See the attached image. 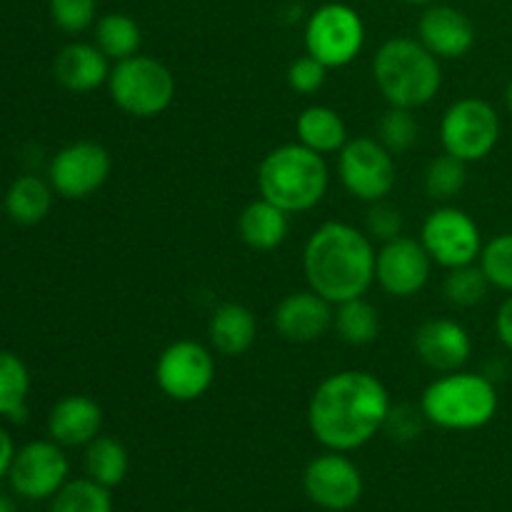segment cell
Listing matches in <instances>:
<instances>
[{
	"label": "cell",
	"mask_w": 512,
	"mask_h": 512,
	"mask_svg": "<svg viewBox=\"0 0 512 512\" xmlns=\"http://www.w3.org/2000/svg\"><path fill=\"white\" fill-rule=\"evenodd\" d=\"M175 75L153 55H133L113 63L108 95L115 108L138 120L158 118L175 100Z\"/></svg>",
	"instance_id": "6"
},
{
	"label": "cell",
	"mask_w": 512,
	"mask_h": 512,
	"mask_svg": "<svg viewBox=\"0 0 512 512\" xmlns=\"http://www.w3.org/2000/svg\"><path fill=\"white\" fill-rule=\"evenodd\" d=\"M335 305L315 290L290 293L275 305L273 325L288 343H315L333 328Z\"/></svg>",
	"instance_id": "17"
},
{
	"label": "cell",
	"mask_w": 512,
	"mask_h": 512,
	"mask_svg": "<svg viewBox=\"0 0 512 512\" xmlns=\"http://www.w3.org/2000/svg\"><path fill=\"white\" fill-rule=\"evenodd\" d=\"M375 138H378L393 155L408 153L420 138V123L418 118H415V110L388 105L383 118L378 120V135H375Z\"/></svg>",
	"instance_id": "32"
},
{
	"label": "cell",
	"mask_w": 512,
	"mask_h": 512,
	"mask_svg": "<svg viewBox=\"0 0 512 512\" xmlns=\"http://www.w3.org/2000/svg\"><path fill=\"white\" fill-rule=\"evenodd\" d=\"M48 512H113V498H110V490L95 480H68L50 498Z\"/></svg>",
	"instance_id": "29"
},
{
	"label": "cell",
	"mask_w": 512,
	"mask_h": 512,
	"mask_svg": "<svg viewBox=\"0 0 512 512\" xmlns=\"http://www.w3.org/2000/svg\"><path fill=\"white\" fill-rule=\"evenodd\" d=\"M0 213H3V203H0Z\"/></svg>",
	"instance_id": "43"
},
{
	"label": "cell",
	"mask_w": 512,
	"mask_h": 512,
	"mask_svg": "<svg viewBox=\"0 0 512 512\" xmlns=\"http://www.w3.org/2000/svg\"><path fill=\"white\" fill-rule=\"evenodd\" d=\"M55 190L50 180L38 175H20L10 183L3 198V210L18 225H38L48 218L53 208Z\"/></svg>",
	"instance_id": "24"
},
{
	"label": "cell",
	"mask_w": 512,
	"mask_h": 512,
	"mask_svg": "<svg viewBox=\"0 0 512 512\" xmlns=\"http://www.w3.org/2000/svg\"><path fill=\"white\" fill-rule=\"evenodd\" d=\"M85 465V478L95 480L103 488L113 490L118 488L125 480L130 468V458L125 445L118 438H110V435H98L95 440H90L85 445L83 455Z\"/></svg>",
	"instance_id": "25"
},
{
	"label": "cell",
	"mask_w": 512,
	"mask_h": 512,
	"mask_svg": "<svg viewBox=\"0 0 512 512\" xmlns=\"http://www.w3.org/2000/svg\"><path fill=\"white\" fill-rule=\"evenodd\" d=\"M418 40L438 60H460L473 50L475 25L453 5H428L418 20Z\"/></svg>",
	"instance_id": "18"
},
{
	"label": "cell",
	"mask_w": 512,
	"mask_h": 512,
	"mask_svg": "<svg viewBox=\"0 0 512 512\" xmlns=\"http://www.w3.org/2000/svg\"><path fill=\"white\" fill-rule=\"evenodd\" d=\"M113 173L108 148L95 140H78L50 158L48 180L55 195L65 200H85L98 193Z\"/></svg>",
	"instance_id": "12"
},
{
	"label": "cell",
	"mask_w": 512,
	"mask_h": 512,
	"mask_svg": "<svg viewBox=\"0 0 512 512\" xmlns=\"http://www.w3.org/2000/svg\"><path fill=\"white\" fill-rule=\"evenodd\" d=\"M93 33V43L108 55L110 63L133 58V55L140 53V45H143V30H140L138 20L128 13L100 15L93 25Z\"/></svg>",
	"instance_id": "26"
},
{
	"label": "cell",
	"mask_w": 512,
	"mask_h": 512,
	"mask_svg": "<svg viewBox=\"0 0 512 512\" xmlns=\"http://www.w3.org/2000/svg\"><path fill=\"white\" fill-rule=\"evenodd\" d=\"M413 350L425 368L440 375L455 373L463 370L473 355V338L458 320L433 318L415 330Z\"/></svg>",
	"instance_id": "16"
},
{
	"label": "cell",
	"mask_w": 512,
	"mask_h": 512,
	"mask_svg": "<svg viewBox=\"0 0 512 512\" xmlns=\"http://www.w3.org/2000/svg\"><path fill=\"white\" fill-rule=\"evenodd\" d=\"M365 228H368V235L373 240L388 243V240L403 235V213H400V208H395L393 203H388V200L370 203Z\"/></svg>",
	"instance_id": "36"
},
{
	"label": "cell",
	"mask_w": 512,
	"mask_h": 512,
	"mask_svg": "<svg viewBox=\"0 0 512 512\" xmlns=\"http://www.w3.org/2000/svg\"><path fill=\"white\" fill-rule=\"evenodd\" d=\"M500 140V115L488 100L460 98L448 105L440 120V145L443 153L480 163L495 150Z\"/></svg>",
	"instance_id": "8"
},
{
	"label": "cell",
	"mask_w": 512,
	"mask_h": 512,
	"mask_svg": "<svg viewBox=\"0 0 512 512\" xmlns=\"http://www.w3.org/2000/svg\"><path fill=\"white\" fill-rule=\"evenodd\" d=\"M490 293V283L485 278L483 268L478 263L460 265V268L448 270L443 280V295L455 308H473L483 303Z\"/></svg>",
	"instance_id": "31"
},
{
	"label": "cell",
	"mask_w": 512,
	"mask_h": 512,
	"mask_svg": "<svg viewBox=\"0 0 512 512\" xmlns=\"http://www.w3.org/2000/svg\"><path fill=\"white\" fill-rule=\"evenodd\" d=\"M103 428V408L88 395H65L50 408L48 435L63 448H85Z\"/></svg>",
	"instance_id": "19"
},
{
	"label": "cell",
	"mask_w": 512,
	"mask_h": 512,
	"mask_svg": "<svg viewBox=\"0 0 512 512\" xmlns=\"http://www.w3.org/2000/svg\"><path fill=\"white\" fill-rule=\"evenodd\" d=\"M13 458H15V443H13V438H10L8 430L0 425V480L8 475Z\"/></svg>",
	"instance_id": "39"
},
{
	"label": "cell",
	"mask_w": 512,
	"mask_h": 512,
	"mask_svg": "<svg viewBox=\"0 0 512 512\" xmlns=\"http://www.w3.org/2000/svg\"><path fill=\"white\" fill-rule=\"evenodd\" d=\"M405 3H410V5H433L435 0H405Z\"/></svg>",
	"instance_id": "42"
},
{
	"label": "cell",
	"mask_w": 512,
	"mask_h": 512,
	"mask_svg": "<svg viewBox=\"0 0 512 512\" xmlns=\"http://www.w3.org/2000/svg\"><path fill=\"white\" fill-rule=\"evenodd\" d=\"M465 183H468V163L448 153L433 158L425 168V193H428V198L438 200V203H448L455 195L463 193Z\"/></svg>",
	"instance_id": "30"
},
{
	"label": "cell",
	"mask_w": 512,
	"mask_h": 512,
	"mask_svg": "<svg viewBox=\"0 0 512 512\" xmlns=\"http://www.w3.org/2000/svg\"><path fill=\"white\" fill-rule=\"evenodd\" d=\"M333 328L338 330L340 340L355 348H363L378 340L380 335V313L370 300L353 298L335 305Z\"/></svg>",
	"instance_id": "28"
},
{
	"label": "cell",
	"mask_w": 512,
	"mask_h": 512,
	"mask_svg": "<svg viewBox=\"0 0 512 512\" xmlns=\"http://www.w3.org/2000/svg\"><path fill=\"white\" fill-rule=\"evenodd\" d=\"M305 53L328 70L353 63L365 45V23L348 3H325L310 13L305 23Z\"/></svg>",
	"instance_id": "7"
},
{
	"label": "cell",
	"mask_w": 512,
	"mask_h": 512,
	"mask_svg": "<svg viewBox=\"0 0 512 512\" xmlns=\"http://www.w3.org/2000/svg\"><path fill=\"white\" fill-rule=\"evenodd\" d=\"M373 80L385 103L418 110L433 103L443 88L440 60L418 38L385 40L373 55Z\"/></svg>",
	"instance_id": "3"
},
{
	"label": "cell",
	"mask_w": 512,
	"mask_h": 512,
	"mask_svg": "<svg viewBox=\"0 0 512 512\" xmlns=\"http://www.w3.org/2000/svg\"><path fill=\"white\" fill-rule=\"evenodd\" d=\"M433 265L420 238L398 235L380 245L375 255V283L393 298H415L428 285Z\"/></svg>",
	"instance_id": "14"
},
{
	"label": "cell",
	"mask_w": 512,
	"mask_h": 512,
	"mask_svg": "<svg viewBox=\"0 0 512 512\" xmlns=\"http://www.w3.org/2000/svg\"><path fill=\"white\" fill-rule=\"evenodd\" d=\"M70 463L63 445L55 440H33L15 450L10 463V488L25 500H48L68 483Z\"/></svg>",
	"instance_id": "13"
},
{
	"label": "cell",
	"mask_w": 512,
	"mask_h": 512,
	"mask_svg": "<svg viewBox=\"0 0 512 512\" xmlns=\"http://www.w3.org/2000/svg\"><path fill=\"white\" fill-rule=\"evenodd\" d=\"M210 348L223 358H240L258 340V320L243 303H223L208 320Z\"/></svg>",
	"instance_id": "21"
},
{
	"label": "cell",
	"mask_w": 512,
	"mask_h": 512,
	"mask_svg": "<svg viewBox=\"0 0 512 512\" xmlns=\"http://www.w3.org/2000/svg\"><path fill=\"white\" fill-rule=\"evenodd\" d=\"M478 265L483 268L490 288L512 295V233H500L483 245Z\"/></svg>",
	"instance_id": "33"
},
{
	"label": "cell",
	"mask_w": 512,
	"mask_h": 512,
	"mask_svg": "<svg viewBox=\"0 0 512 512\" xmlns=\"http://www.w3.org/2000/svg\"><path fill=\"white\" fill-rule=\"evenodd\" d=\"M495 335L503 343V348L512 353V295L503 300V305L498 308V315H495Z\"/></svg>",
	"instance_id": "38"
},
{
	"label": "cell",
	"mask_w": 512,
	"mask_h": 512,
	"mask_svg": "<svg viewBox=\"0 0 512 512\" xmlns=\"http://www.w3.org/2000/svg\"><path fill=\"white\" fill-rule=\"evenodd\" d=\"M328 80V68H325L320 60H315L313 55H298L293 63L288 65V85L290 90L300 95H313Z\"/></svg>",
	"instance_id": "35"
},
{
	"label": "cell",
	"mask_w": 512,
	"mask_h": 512,
	"mask_svg": "<svg viewBox=\"0 0 512 512\" xmlns=\"http://www.w3.org/2000/svg\"><path fill=\"white\" fill-rule=\"evenodd\" d=\"M330 170L325 155L300 143L273 148L258 165L260 198L270 200L288 215L308 213L325 198Z\"/></svg>",
	"instance_id": "4"
},
{
	"label": "cell",
	"mask_w": 512,
	"mask_h": 512,
	"mask_svg": "<svg viewBox=\"0 0 512 512\" xmlns=\"http://www.w3.org/2000/svg\"><path fill=\"white\" fill-rule=\"evenodd\" d=\"M420 243L428 250L430 260L445 270L478 263L483 253V233L473 215L455 205H440L420 228Z\"/></svg>",
	"instance_id": "11"
},
{
	"label": "cell",
	"mask_w": 512,
	"mask_h": 512,
	"mask_svg": "<svg viewBox=\"0 0 512 512\" xmlns=\"http://www.w3.org/2000/svg\"><path fill=\"white\" fill-rule=\"evenodd\" d=\"M373 238L340 220H328L310 233L303 248V273L308 288L328 303L363 298L375 283Z\"/></svg>",
	"instance_id": "2"
},
{
	"label": "cell",
	"mask_w": 512,
	"mask_h": 512,
	"mask_svg": "<svg viewBox=\"0 0 512 512\" xmlns=\"http://www.w3.org/2000/svg\"><path fill=\"white\" fill-rule=\"evenodd\" d=\"M290 233V215L270 200L258 198L238 215V235L250 250L268 253L285 243Z\"/></svg>",
	"instance_id": "22"
},
{
	"label": "cell",
	"mask_w": 512,
	"mask_h": 512,
	"mask_svg": "<svg viewBox=\"0 0 512 512\" xmlns=\"http://www.w3.org/2000/svg\"><path fill=\"white\" fill-rule=\"evenodd\" d=\"M418 408L425 423L440 430L468 433L493 423L500 398L488 375L455 370V373H443L423 390Z\"/></svg>",
	"instance_id": "5"
},
{
	"label": "cell",
	"mask_w": 512,
	"mask_h": 512,
	"mask_svg": "<svg viewBox=\"0 0 512 512\" xmlns=\"http://www.w3.org/2000/svg\"><path fill=\"white\" fill-rule=\"evenodd\" d=\"M113 63L95 43H68L53 60V75L70 93H93L108 85Z\"/></svg>",
	"instance_id": "20"
},
{
	"label": "cell",
	"mask_w": 512,
	"mask_h": 512,
	"mask_svg": "<svg viewBox=\"0 0 512 512\" xmlns=\"http://www.w3.org/2000/svg\"><path fill=\"white\" fill-rule=\"evenodd\" d=\"M295 133L298 143L305 148L315 150L320 155L340 153L343 145L348 143V125L338 110L328 105H310L295 120Z\"/></svg>",
	"instance_id": "23"
},
{
	"label": "cell",
	"mask_w": 512,
	"mask_h": 512,
	"mask_svg": "<svg viewBox=\"0 0 512 512\" xmlns=\"http://www.w3.org/2000/svg\"><path fill=\"white\" fill-rule=\"evenodd\" d=\"M505 103H508V110L512 113V78H510L508 88H505Z\"/></svg>",
	"instance_id": "41"
},
{
	"label": "cell",
	"mask_w": 512,
	"mask_h": 512,
	"mask_svg": "<svg viewBox=\"0 0 512 512\" xmlns=\"http://www.w3.org/2000/svg\"><path fill=\"white\" fill-rule=\"evenodd\" d=\"M30 370L15 353L0 350V418L23 423L28 418Z\"/></svg>",
	"instance_id": "27"
},
{
	"label": "cell",
	"mask_w": 512,
	"mask_h": 512,
	"mask_svg": "<svg viewBox=\"0 0 512 512\" xmlns=\"http://www.w3.org/2000/svg\"><path fill=\"white\" fill-rule=\"evenodd\" d=\"M390 393L368 370H340L315 388L308 403V428L325 450L353 453L385 428Z\"/></svg>",
	"instance_id": "1"
},
{
	"label": "cell",
	"mask_w": 512,
	"mask_h": 512,
	"mask_svg": "<svg viewBox=\"0 0 512 512\" xmlns=\"http://www.w3.org/2000/svg\"><path fill=\"white\" fill-rule=\"evenodd\" d=\"M50 20L68 35L85 33L98 20V0H48Z\"/></svg>",
	"instance_id": "34"
},
{
	"label": "cell",
	"mask_w": 512,
	"mask_h": 512,
	"mask_svg": "<svg viewBox=\"0 0 512 512\" xmlns=\"http://www.w3.org/2000/svg\"><path fill=\"white\" fill-rule=\"evenodd\" d=\"M303 488L318 508L345 512L355 508L363 498V475L348 455L328 450L308 463L303 473Z\"/></svg>",
	"instance_id": "15"
},
{
	"label": "cell",
	"mask_w": 512,
	"mask_h": 512,
	"mask_svg": "<svg viewBox=\"0 0 512 512\" xmlns=\"http://www.w3.org/2000/svg\"><path fill=\"white\" fill-rule=\"evenodd\" d=\"M338 175L343 188L360 203L385 200L395 188V155L378 138H350L338 153Z\"/></svg>",
	"instance_id": "9"
},
{
	"label": "cell",
	"mask_w": 512,
	"mask_h": 512,
	"mask_svg": "<svg viewBox=\"0 0 512 512\" xmlns=\"http://www.w3.org/2000/svg\"><path fill=\"white\" fill-rule=\"evenodd\" d=\"M155 383L175 403L200 400L215 383V350L198 340H175L158 355Z\"/></svg>",
	"instance_id": "10"
},
{
	"label": "cell",
	"mask_w": 512,
	"mask_h": 512,
	"mask_svg": "<svg viewBox=\"0 0 512 512\" xmlns=\"http://www.w3.org/2000/svg\"><path fill=\"white\" fill-rule=\"evenodd\" d=\"M425 423L420 408L413 405H398V408H390L388 420H385V428L393 438L398 440H413L420 433V425Z\"/></svg>",
	"instance_id": "37"
},
{
	"label": "cell",
	"mask_w": 512,
	"mask_h": 512,
	"mask_svg": "<svg viewBox=\"0 0 512 512\" xmlns=\"http://www.w3.org/2000/svg\"><path fill=\"white\" fill-rule=\"evenodd\" d=\"M0 512H18L13 498H8V495H3V493H0Z\"/></svg>",
	"instance_id": "40"
}]
</instances>
